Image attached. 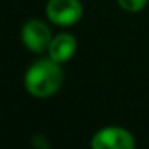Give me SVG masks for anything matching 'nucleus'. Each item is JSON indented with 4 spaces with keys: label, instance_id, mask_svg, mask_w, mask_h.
I'll return each instance as SVG.
<instances>
[{
    "label": "nucleus",
    "instance_id": "7ed1b4c3",
    "mask_svg": "<svg viewBox=\"0 0 149 149\" xmlns=\"http://www.w3.org/2000/svg\"><path fill=\"white\" fill-rule=\"evenodd\" d=\"M47 17L59 26H71L80 21L83 9L80 0H49Z\"/></svg>",
    "mask_w": 149,
    "mask_h": 149
},
{
    "label": "nucleus",
    "instance_id": "20e7f679",
    "mask_svg": "<svg viewBox=\"0 0 149 149\" xmlns=\"http://www.w3.org/2000/svg\"><path fill=\"white\" fill-rule=\"evenodd\" d=\"M21 38H23V43L28 47V50L43 52V50H49V45L52 42V31L43 21L30 19L23 26Z\"/></svg>",
    "mask_w": 149,
    "mask_h": 149
},
{
    "label": "nucleus",
    "instance_id": "f257e3e1",
    "mask_svg": "<svg viewBox=\"0 0 149 149\" xmlns=\"http://www.w3.org/2000/svg\"><path fill=\"white\" fill-rule=\"evenodd\" d=\"M63 83V70L54 59H40L31 64L24 76L26 90L35 97H49L59 90Z\"/></svg>",
    "mask_w": 149,
    "mask_h": 149
},
{
    "label": "nucleus",
    "instance_id": "39448f33",
    "mask_svg": "<svg viewBox=\"0 0 149 149\" xmlns=\"http://www.w3.org/2000/svg\"><path fill=\"white\" fill-rule=\"evenodd\" d=\"M74 50H76V38L70 33H61L52 38L49 45V57L61 64L71 59Z\"/></svg>",
    "mask_w": 149,
    "mask_h": 149
},
{
    "label": "nucleus",
    "instance_id": "423d86ee",
    "mask_svg": "<svg viewBox=\"0 0 149 149\" xmlns=\"http://www.w3.org/2000/svg\"><path fill=\"white\" fill-rule=\"evenodd\" d=\"M118 3L127 12H139L146 7L148 0H118Z\"/></svg>",
    "mask_w": 149,
    "mask_h": 149
},
{
    "label": "nucleus",
    "instance_id": "f03ea898",
    "mask_svg": "<svg viewBox=\"0 0 149 149\" xmlns=\"http://www.w3.org/2000/svg\"><path fill=\"white\" fill-rule=\"evenodd\" d=\"M92 149H135V141L121 127H104L92 137Z\"/></svg>",
    "mask_w": 149,
    "mask_h": 149
}]
</instances>
